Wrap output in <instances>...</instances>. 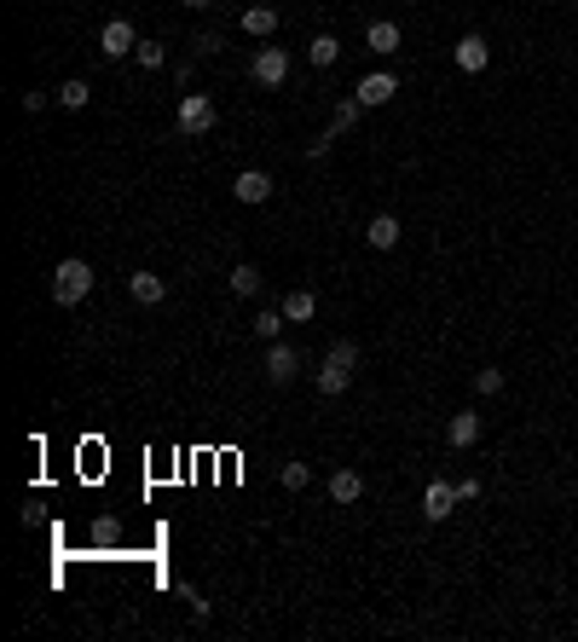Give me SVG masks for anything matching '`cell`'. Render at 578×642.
Masks as SVG:
<instances>
[{
  "mask_svg": "<svg viewBox=\"0 0 578 642\" xmlns=\"http://www.w3.org/2000/svg\"><path fill=\"white\" fill-rule=\"evenodd\" d=\"M231 197H238V202H267L272 197V174H267V168H243V174L231 180Z\"/></svg>",
  "mask_w": 578,
  "mask_h": 642,
  "instance_id": "obj_9",
  "label": "cell"
},
{
  "mask_svg": "<svg viewBox=\"0 0 578 642\" xmlns=\"http://www.w3.org/2000/svg\"><path fill=\"white\" fill-rule=\"evenodd\" d=\"M475 394H504V370H475Z\"/></svg>",
  "mask_w": 578,
  "mask_h": 642,
  "instance_id": "obj_24",
  "label": "cell"
},
{
  "mask_svg": "<svg viewBox=\"0 0 578 642\" xmlns=\"http://www.w3.org/2000/svg\"><path fill=\"white\" fill-rule=\"evenodd\" d=\"M457 504H463V498H457V487H446V480H434V487L423 492V515H428V521H446Z\"/></svg>",
  "mask_w": 578,
  "mask_h": 642,
  "instance_id": "obj_11",
  "label": "cell"
},
{
  "mask_svg": "<svg viewBox=\"0 0 578 642\" xmlns=\"http://www.w3.org/2000/svg\"><path fill=\"white\" fill-rule=\"evenodd\" d=\"M475 440H480V411H457V417L446 422V446L451 451H468Z\"/></svg>",
  "mask_w": 578,
  "mask_h": 642,
  "instance_id": "obj_10",
  "label": "cell"
},
{
  "mask_svg": "<svg viewBox=\"0 0 578 642\" xmlns=\"http://www.w3.org/2000/svg\"><path fill=\"white\" fill-rule=\"evenodd\" d=\"M451 64H457L463 75H480L492 64V46H486V35H463L457 46H451Z\"/></svg>",
  "mask_w": 578,
  "mask_h": 642,
  "instance_id": "obj_6",
  "label": "cell"
},
{
  "mask_svg": "<svg viewBox=\"0 0 578 642\" xmlns=\"http://www.w3.org/2000/svg\"><path fill=\"white\" fill-rule=\"evenodd\" d=\"M312 312H318V290H307V284H301V290H289V295H284V319H289V324H307Z\"/></svg>",
  "mask_w": 578,
  "mask_h": 642,
  "instance_id": "obj_16",
  "label": "cell"
},
{
  "mask_svg": "<svg viewBox=\"0 0 578 642\" xmlns=\"http://www.w3.org/2000/svg\"><path fill=\"white\" fill-rule=\"evenodd\" d=\"M260 284H267V278H260V266H249V261L231 266V290H238V295H260Z\"/></svg>",
  "mask_w": 578,
  "mask_h": 642,
  "instance_id": "obj_19",
  "label": "cell"
},
{
  "mask_svg": "<svg viewBox=\"0 0 578 642\" xmlns=\"http://www.w3.org/2000/svg\"><path fill=\"white\" fill-rule=\"evenodd\" d=\"M358 111H365L358 99H341V104H336V133H341V128H353V122H358Z\"/></svg>",
  "mask_w": 578,
  "mask_h": 642,
  "instance_id": "obj_25",
  "label": "cell"
},
{
  "mask_svg": "<svg viewBox=\"0 0 578 642\" xmlns=\"http://www.w3.org/2000/svg\"><path fill=\"white\" fill-rule=\"evenodd\" d=\"M394 93H399V82H394V75H387V70H377V75H365V82L353 87V99L365 104V111H377V104H387V99H394Z\"/></svg>",
  "mask_w": 578,
  "mask_h": 642,
  "instance_id": "obj_8",
  "label": "cell"
},
{
  "mask_svg": "<svg viewBox=\"0 0 578 642\" xmlns=\"http://www.w3.org/2000/svg\"><path fill=\"white\" fill-rule=\"evenodd\" d=\"M93 295V266L82 255H70V261H58L53 266V301L58 307H82Z\"/></svg>",
  "mask_w": 578,
  "mask_h": 642,
  "instance_id": "obj_2",
  "label": "cell"
},
{
  "mask_svg": "<svg viewBox=\"0 0 578 642\" xmlns=\"http://www.w3.org/2000/svg\"><path fill=\"white\" fill-rule=\"evenodd\" d=\"M295 370H301V353L284 348V341H267V382H295Z\"/></svg>",
  "mask_w": 578,
  "mask_h": 642,
  "instance_id": "obj_7",
  "label": "cell"
},
{
  "mask_svg": "<svg viewBox=\"0 0 578 642\" xmlns=\"http://www.w3.org/2000/svg\"><path fill=\"white\" fill-rule=\"evenodd\" d=\"M53 99H58V104H64V111H87V99H93V87L82 82V75H75V82H64V87H58V93H53Z\"/></svg>",
  "mask_w": 578,
  "mask_h": 642,
  "instance_id": "obj_20",
  "label": "cell"
},
{
  "mask_svg": "<svg viewBox=\"0 0 578 642\" xmlns=\"http://www.w3.org/2000/svg\"><path fill=\"white\" fill-rule=\"evenodd\" d=\"M243 29H249L255 41H272V35H278V12H272V6H249V12H243Z\"/></svg>",
  "mask_w": 578,
  "mask_h": 642,
  "instance_id": "obj_17",
  "label": "cell"
},
{
  "mask_svg": "<svg viewBox=\"0 0 578 642\" xmlns=\"http://www.w3.org/2000/svg\"><path fill=\"white\" fill-rule=\"evenodd\" d=\"M399 232H405V226H399V214H377V221L365 226V243H370V249H394V243H399Z\"/></svg>",
  "mask_w": 578,
  "mask_h": 642,
  "instance_id": "obj_15",
  "label": "cell"
},
{
  "mask_svg": "<svg viewBox=\"0 0 578 642\" xmlns=\"http://www.w3.org/2000/svg\"><path fill=\"white\" fill-rule=\"evenodd\" d=\"M330 498H336V504H358V498H365V475H358V469H336V475H330Z\"/></svg>",
  "mask_w": 578,
  "mask_h": 642,
  "instance_id": "obj_13",
  "label": "cell"
},
{
  "mask_svg": "<svg viewBox=\"0 0 578 642\" xmlns=\"http://www.w3.org/2000/svg\"><path fill=\"white\" fill-rule=\"evenodd\" d=\"M284 324H289V319H284V307H260L249 331H255L260 341H278V336H284Z\"/></svg>",
  "mask_w": 578,
  "mask_h": 642,
  "instance_id": "obj_18",
  "label": "cell"
},
{
  "mask_svg": "<svg viewBox=\"0 0 578 642\" xmlns=\"http://www.w3.org/2000/svg\"><path fill=\"white\" fill-rule=\"evenodd\" d=\"M214 122H220V111H214V99H209V93H185V99H180V111H174V128H180L185 139L209 133Z\"/></svg>",
  "mask_w": 578,
  "mask_h": 642,
  "instance_id": "obj_3",
  "label": "cell"
},
{
  "mask_svg": "<svg viewBox=\"0 0 578 642\" xmlns=\"http://www.w3.org/2000/svg\"><path fill=\"white\" fill-rule=\"evenodd\" d=\"M197 58H209V53H220V35H214V29H197Z\"/></svg>",
  "mask_w": 578,
  "mask_h": 642,
  "instance_id": "obj_26",
  "label": "cell"
},
{
  "mask_svg": "<svg viewBox=\"0 0 578 642\" xmlns=\"http://www.w3.org/2000/svg\"><path fill=\"white\" fill-rule=\"evenodd\" d=\"M307 58H312V64H336V58H341V41L336 35H312V46H307Z\"/></svg>",
  "mask_w": 578,
  "mask_h": 642,
  "instance_id": "obj_21",
  "label": "cell"
},
{
  "mask_svg": "<svg viewBox=\"0 0 578 642\" xmlns=\"http://www.w3.org/2000/svg\"><path fill=\"white\" fill-rule=\"evenodd\" d=\"M399 24L394 18H382V24H370V35H365V46H370V53H377V58H394L399 53Z\"/></svg>",
  "mask_w": 578,
  "mask_h": 642,
  "instance_id": "obj_12",
  "label": "cell"
},
{
  "mask_svg": "<svg viewBox=\"0 0 578 642\" xmlns=\"http://www.w3.org/2000/svg\"><path fill=\"white\" fill-rule=\"evenodd\" d=\"M128 295H133L139 307H156V301L168 295V284H162L156 272H133V278H128Z\"/></svg>",
  "mask_w": 578,
  "mask_h": 642,
  "instance_id": "obj_14",
  "label": "cell"
},
{
  "mask_svg": "<svg viewBox=\"0 0 578 642\" xmlns=\"http://www.w3.org/2000/svg\"><path fill=\"white\" fill-rule=\"evenodd\" d=\"M180 6H191V12H202V6H214V0H180Z\"/></svg>",
  "mask_w": 578,
  "mask_h": 642,
  "instance_id": "obj_28",
  "label": "cell"
},
{
  "mask_svg": "<svg viewBox=\"0 0 578 642\" xmlns=\"http://www.w3.org/2000/svg\"><path fill=\"white\" fill-rule=\"evenodd\" d=\"M353 370H358V341H330V353H324V365H318V394L324 400L348 394Z\"/></svg>",
  "mask_w": 578,
  "mask_h": 642,
  "instance_id": "obj_1",
  "label": "cell"
},
{
  "mask_svg": "<svg viewBox=\"0 0 578 642\" xmlns=\"http://www.w3.org/2000/svg\"><path fill=\"white\" fill-rule=\"evenodd\" d=\"M278 480H284V487H289V492H307V487H312V469H307V463H295V458H289L284 469H278Z\"/></svg>",
  "mask_w": 578,
  "mask_h": 642,
  "instance_id": "obj_22",
  "label": "cell"
},
{
  "mask_svg": "<svg viewBox=\"0 0 578 642\" xmlns=\"http://www.w3.org/2000/svg\"><path fill=\"white\" fill-rule=\"evenodd\" d=\"M99 53H104V58H128V53H139L133 24H128V18H111V24L99 29Z\"/></svg>",
  "mask_w": 578,
  "mask_h": 642,
  "instance_id": "obj_5",
  "label": "cell"
},
{
  "mask_svg": "<svg viewBox=\"0 0 578 642\" xmlns=\"http://www.w3.org/2000/svg\"><path fill=\"white\" fill-rule=\"evenodd\" d=\"M336 145V128L330 133H318V139H312V145H307V156H324V151H330Z\"/></svg>",
  "mask_w": 578,
  "mask_h": 642,
  "instance_id": "obj_27",
  "label": "cell"
},
{
  "mask_svg": "<svg viewBox=\"0 0 578 642\" xmlns=\"http://www.w3.org/2000/svg\"><path fill=\"white\" fill-rule=\"evenodd\" d=\"M249 75H255L260 87H284V75H289V53H284V46H260V53L249 58Z\"/></svg>",
  "mask_w": 578,
  "mask_h": 642,
  "instance_id": "obj_4",
  "label": "cell"
},
{
  "mask_svg": "<svg viewBox=\"0 0 578 642\" xmlns=\"http://www.w3.org/2000/svg\"><path fill=\"white\" fill-rule=\"evenodd\" d=\"M133 58H139V64H145V70H162V64H168L162 41H139V53H133Z\"/></svg>",
  "mask_w": 578,
  "mask_h": 642,
  "instance_id": "obj_23",
  "label": "cell"
}]
</instances>
